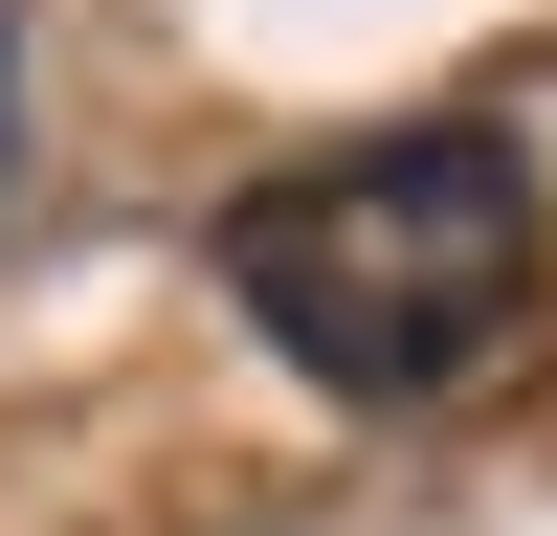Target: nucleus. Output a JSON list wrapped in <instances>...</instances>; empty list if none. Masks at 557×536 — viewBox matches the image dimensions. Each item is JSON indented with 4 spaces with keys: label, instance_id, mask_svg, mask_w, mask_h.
Returning <instances> with one entry per match:
<instances>
[{
    "label": "nucleus",
    "instance_id": "nucleus-1",
    "mask_svg": "<svg viewBox=\"0 0 557 536\" xmlns=\"http://www.w3.org/2000/svg\"><path fill=\"white\" fill-rule=\"evenodd\" d=\"M557 268V202L535 157L491 112H401V134H335V157L246 179L223 202V291H246V336L290 357L312 402H446L513 357Z\"/></svg>",
    "mask_w": 557,
    "mask_h": 536
},
{
    "label": "nucleus",
    "instance_id": "nucleus-2",
    "mask_svg": "<svg viewBox=\"0 0 557 536\" xmlns=\"http://www.w3.org/2000/svg\"><path fill=\"white\" fill-rule=\"evenodd\" d=\"M0 89H23V23H0Z\"/></svg>",
    "mask_w": 557,
    "mask_h": 536
}]
</instances>
